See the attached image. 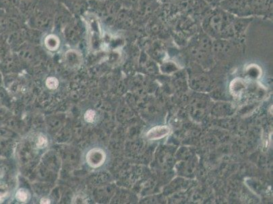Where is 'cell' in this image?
Masks as SVG:
<instances>
[{
  "label": "cell",
  "instance_id": "6da1fadb",
  "mask_svg": "<svg viewBox=\"0 0 273 204\" xmlns=\"http://www.w3.org/2000/svg\"><path fill=\"white\" fill-rule=\"evenodd\" d=\"M237 17L221 7L215 9L203 20V29L211 38H233L237 35Z\"/></svg>",
  "mask_w": 273,
  "mask_h": 204
},
{
  "label": "cell",
  "instance_id": "7a4b0ae2",
  "mask_svg": "<svg viewBox=\"0 0 273 204\" xmlns=\"http://www.w3.org/2000/svg\"><path fill=\"white\" fill-rule=\"evenodd\" d=\"M220 5L224 10L239 17L250 16L246 0H224Z\"/></svg>",
  "mask_w": 273,
  "mask_h": 204
},
{
  "label": "cell",
  "instance_id": "3957f363",
  "mask_svg": "<svg viewBox=\"0 0 273 204\" xmlns=\"http://www.w3.org/2000/svg\"><path fill=\"white\" fill-rule=\"evenodd\" d=\"M250 16L266 13L271 7V0H246Z\"/></svg>",
  "mask_w": 273,
  "mask_h": 204
},
{
  "label": "cell",
  "instance_id": "277c9868",
  "mask_svg": "<svg viewBox=\"0 0 273 204\" xmlns=\"http://www.w3.org/2000/svg\"><path fill=\"white\" fill-rule=\"evenodd\" d=\"M86 161L91 167H99L104 162V153L100 149L92 150L86 155Z\"/></svg>",
  "mask_w": 273,
  "mask_h": 204
},
{
  "label": "cell",
  "instance_id": "5b68a950",
  "mask_svg": "<svg viewBox=\"0 0 273 204\" xmlns=\"http://www.w3.org/2000/svg\"><path fill=\"white\" fill-rule=\"evenodd\" d=\"M169 133V129L167 127H156L152 129L147 134L148 138L152 140L160 139L165 137Z\"/></svg>",
  "mask_w": 273,
  "mask_h": 204
},
{
  "label": "cell",
  "instance_id": "8992f818",
  "mask_svg": "<svg viewBox=\"0 0 273 204\" xmlns=\"http://www.w3.org/2000/svg\"><path fill=\"white\" fill-rule=\"evenodd\" d=\"M44 44L48 50L54 51V50H57L59 48L60 40L59 37L56 35L50 34L45 37Z\"/></svg>",
  "mask_w": 273,
  "mask_h": 204
},
{
  "label": "cell",
  "instance_id": "52a82bcc",
  "mask_svg": "<svg viewBox=\"0 0 273 204\" xmlns=\"http://www.w3.org/2000/svg\"><path fill=\"white\" fill-rule=\"evenodd\" d=\"M16 200L20 202H24L28 200V194L25 190H18L16 194Z\"/></svg>",
  "mask_w": 273,
  "mask_h": 204
},
{
  "label": "cell",
  "instance_id": "ba28073f",
  "mask_svg": "<svg viewBox=\"0 0 273 204\" xmlns=\"http://www.w3.org/2000/svg\"><path fill=\"white\" fill-rule=\"evenodd\" d=\"M46 86L50 89H55L59 86V81L56 78L50 77L46 80Z\"/></svg>",
  "mask_w": 273,
  "mask_h": 204
},
{
  "label": "cell",
  "instance_id": "9c48e42d",
  "mask_svg": "<svg viewBox=\"0 0 273 204\" xmlns=\"http://www.w3.org/2000/svg\"><path fill=\"white\" fill-rule=\"evenodd\" d=\"M95 113L93 110H89L86 112L85 115H84V119L87 122L91 123L93 122L94 119H95Z\"/></svg>",
  "mask_w": 273,
  "mask_h": 204
},
{
  "label": "cell",
  "instance_id": "30bf717a",
  "mask_svg": "<svg viewBox=\"0 0 273 204\" xmlns=\"http://www.w3.org/2000/svg\"><path fill=\"white\" fill-rule=\"evenodd\" d=\"M120 1L124 5L129 7L136 6L139 2V0H120Z\"/></svg>",
  "mask_w": 273,
  "mask_h": 204
},
{
  "label": "cell",
  "instance_id": "8fae6325",
  "mask_svg": "<svg viewBox=\"0 0 273 204\" xmlns=\"http://www.w3.org/2000/svg\"><path fill=\"white\" fill-rule=\"evenodd\" d=\"M47 140L44 136H40L39 137L38 142H37V147L39 148H43L46 146Z\"/></svg>",
  "mask_w": 273,
  "mask_h": 204
},
{
  "label": "cell",
  "instance_id": "7c38bea8",
  "mask_svg": "<svg viewBox=\"0 0 273 204\" xmlns=\"http://www.w3.org/2000/svg\"><path fill=\"white\" fill-rule=\"evenodd\" d=\"M41 204H50V200L48 199H43L41 200Z\"/></svg>",
  "mask_w": 273,
  "mask_h": 204
},
{
  "label": "cell",
  "instance_id": "4fadbf2b",
  "mask_svg": "<svg viewBox=\"0 0 273 204\" xmlns=\"http://www.w3.org/2000/svg\"><path fill=\"white\" fill-rule=\"evenodd\" d=\"M218 1H220H220H224V0H218Z\"/></svg>",
  "mask_w": 273,
  "mask_h": 204
}]
</instances>
